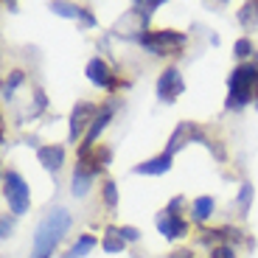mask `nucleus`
Instances as JSON below:
<instances>
[{"label": "nucleus", "instance_id": "nucleus-12", "mask_svg": "<svg viewBox=\"0 0 258 258\" xmlns=\"http://www.w3.org/2000/svg\"><path fill=\"white\" fill-rule=\"evenodd\" d=\"M93 171L90 168H84L82 163H76V171H73V197H84V194L90 191L93 185Z\"/></svg>", "mask_w": 258, "mask_h": 258}, {"label": "nucleus", "instance_id": "nucleus-1", "mask_svg": "<svg viewBox=\"0 0 258 258\" xmlns=\"http://www.w3.org/2000/svg\"><path fill=\"white\" fill-rule=\"evenodd\" d=\"M71 227V213L62 208H53L42 216V222L34 230V241H31V258H51L56 244L64 239V233Z\"/></svg>", "mask_w": 258, "mask_h": 258}, {"label": "nucleus", "instance_id": "nucleus-20", "mask_svg": "<svg viewBox=\"0 0 258 258\" xmlns=\"http://www.w3.org/2000/svg\"><path fill=\"white\" fill-rule=\"evenodd\" d=\"M157 6H163L160 0H152V3H135V14H141L143 23H146V20L152 17V12H155Z\"/></svg>", "mask_w": 258, "mask_h": 258}, {"label": "nucleus", "instance_id": "nucleus-6", "mask_svg": "<svg viewBox=\"0 0 258 258\" xmlns=\"http://www.w3.org/2000/svg\"><path fill=\"white\" fill-rule=\"evenodd\" d=\"M182 90H185V82H182L180 71L166 68L157 79V98L160 101H177V96H182Z\"/></svg>", "mask_w": 258, "mask_h": 258}, {"label": "nucleus", "instance_id": "nucleus-16", "mask_svg": "<svg viewBox=\"0 0 258 258\" xmlns=\"http://www.w3.org/2000/svg\"><path fill=\"white\" fill-rule=\"evenodd\" d=\"M48 9H51L53 14H59V17H73V20L76 17L82 20V12H84L82 6H73V3H51Z\"/></svg>", "mask_w": 258, "mask_h": 258}, {"label": "nucleus", "instance_id": "nucleus-17", "mask_svg": "<svg viewBox=\"0 0 258 258\" xmlns=\"http://www.w3.org/2000/svg\"><path fill=\"white\" fill-rule=\"evenodd\" d=\"M23 79H26V76H23V73H20V71H14L12 76H9V82L3 84V98H6V101H9V98H12V96H14V90H17L20 84H23Z\"/></svg>", "mask_w": 258, "mask_h": 258}, {"label": "nucleus", "instance_id": "nucleus-3", "mask_svg": "<svg viewBox=\"0 0 258 258\" xmlns=\"http://www.w3.org/2000/svg\"><path fill=\"white\" fill-rule=\"evenodd\" d=\"M138 42H141L149 53H155V56H168V53H180L182 48H185V34L166 31V28H163V31H143L141 37H138Z\"/></svg>", "mask_w": 258, "mask_h": 258}, {"label": "nucleus", "instance_id": "nucleus-19", "mask_svg": "<svg viewBox=\"0 0 258 258\" xmlns=\"http://www.w3.org/2000/svg\"><path fill=\"white\" fill-rule=\"evenodd\" d=\"M104 202H107V208H115L118 205V188L112 180L104 182Z\"/></svg>", "mask_w": 258, "mask_h": 258}, {"label": "nucleus", "instance_id": "nucleus-13", "mask_svg": "<svg viewBox=\"0 0 258 258\" xmlns=\"http://www.w3.org/2000/svg\"><path fill=\"white\" fill-rule=\"evenodd\" d=\"M123 236H121V227H107L104 230V241H101V250L104 252H121L123 250Z\"/></svg>", "mask_w": 258, "mask_h": 258}, {"label": "nucleus", "instance_id": "nucleus-8", "mask_svg": "<svg viewBox=\"0 0 258 258\" xmlns=\"http://www.w3.org/2000/svg\"><path fill=\"white\" fill-rule=\"evenodd\" d=\"M87 79H90V84H96V87H104V90H112L115 87V76H112L110 64L104 62V59H90L87 62Z\"/></svg>", "mask_w": 258, "mask_h": 258}, {"label": "nucleus", "instance_id": "nucleus-15", "mask_svg": "<svg viewBox=\"0 0 258 258\" xmlns=\"http://www.w3.org/2000/svg\"><path fill=\"white\" fill-rule=\"evenodd\" d=\"M96 244H98V241L93 239V236H79L76 244L68 250V255H64V258H82V255H87V252H90Z\"/></svg>", "mask_w": 258, "mask_h": 258}, {"label": "nucleus", "instance_id": "nucleus-22", "mask_svg": "<svg viewBox=\"0 0 258 258\" xmlns=\"http://www.w3.org/2000/svg\"><path fill=\"white\" fill-rule=\"evenodd\" d=\"M121 236H123V241H138V239H141V233H138L135 227H129V225L121 227Z\"/></svg>", "mask_w": 258, "mask_h": 258}, {"label": "nucleus", "instance_id": "nucleus-24", "mask_svg": "<svg viewBox=\"0 0 258 258\" xmlns=\"http://www.w3.org/2000/svg\"><path fill=\"white\" fill-rule=\"evenodd\" d=\"M12 222H9V216H3V239H9V236H12Z\"/></svg>", "mask_w": 258, "mask_h": 258}, {"label": "nucleus", "instance_id": "nucleus-7", "mask_svg": "<svg viewBox=\"0 0 258 258\" xmlns=\"http://www.w3.org/2000/svg\"><path fill=\"white\" fill-rule=\"evenodd\" d=\"M157 230H160L163 239H180V236L188 233V222L182 219L180 213H174V211L166 208V211L157 216Z\"/></svg>", "mask_w": 258, "mask_h": 258}, {"label": "nucleus", "instance_id": "nucleus-14", "mask_svg": "<svg viewBox=\"0 0 258 258\" xmlns=\"http://www.w3.org/2000/svg\"><path fill=\"white\" fill-rule=\"evenodd\" d=\"M191 211H194V219H197V222L211 219V213H213V200H211V197H197V200H194V205H191Z\"/></svg>", "mask_w": 258, "mask_h": 258}, {"label": "nucleus", "instance_id": "nucleus-18", "mask_svg": "<svg viewBox=\"0 0 258 258\" xmlns=\"http://www.w3.org/2000/svg\"><path fill=\"white\" fill-rule=\"evenodd\" d=\"M233 53H236L239 59H247L250 53H255V51H252V42H250V39L241 37V39H236V45H233Z\"/></svg>", "mask_w": 258, "mask_h": 258}, {"label": "nucleus", "instance_id": "nucleus-2", "mask_svg": "<svg viewBox=\"0 0 258 258\" xmlns=\"http://www.w3.org/2000/svg\"><path fill=\"white\" fill-rule=\"evenodd\" d=\"M227 101L225 107L227 110H241L244 104H250L252 93H255L258 87V64H239L236 71L230 73V79H227Z\"/></svg>", "mask_w": 258, "mask_h": 258}, {"label": "nucleus", "instance_id": "nucleus-9", "mask_svg": "<svg viewBox=\"0 0 258 258\" xmlns=\"http://www.w3.org/2000/svg\"><path fill=\"white\" fill-rule=\"evenodd\" d=\"M112 112H115V104H107V107H101V112H98V118L93 121V126L87 129V135H84V141H82V149H79V152H90V149L96 146V138L101 135V132H104V126L110 123Z\"/></svg>", "mask_w": 258, "mask_h": 258}, {"label": "nucleus", "instance_id": "nucleus-23", "mask_svg": "<svg viewBox=\"0 0 258 258\" xmlns=\"http://www.w3.org/2000/svg\"><path fill=\"white\" fill-rule=\"evenodd\" d=\"M211 258H236V255H233V250L227 244H219V247H213V255Z\"/></svg>", "mask_w": 258, "mask_h": 258}, {"label": "nucleus", "instance_id": "nucleus-4", "mask_svg": "<svg viewBox=\"0 0 258 258\" xmlns=\"http://www.w3.org/2000/svg\"><path fill=\"white\" fill-rule=\"evenodd\" d=\"M3 197H6L12 213H26L28 205H31V191H28L26 180L17 171H6L3 174Z\"/></svg>", "mask_w": 258, "mask_h": 258}, {"label": "nucleus", "instance_id": "nucleus-5", "mask_svg": "<svg viewBox=\"0 0 258 258\" xmlns=\"http://www.w3.org/2000/svg\"><path fill=\"white\" fill-rule=\"evenodd\" d=\"M98 107L96 104H87V101H82V104H76V110L71 112V132H68V138H71V143L76 141V138H82V135H87L84 129H90L93 126V121L98 118Z\"/></svg>", "mask_w": 258, "mask_h": 258}, {"label": "nucleus", "instance_id": "nucleus-26", "mask_svg": "<svg viewBox=\"0 0 258 258\" xmlns=\"http://www.w3.org/2000/svg\"><path fill=\"white\" fill-rule=\"evenodd\" d=\"M255 107H258V98H255Z\"/></svg>", "mask_w": 258, "mask_h": 258}, {"label": "nucleus", "instance_id": "nucleus-10", "mask_svg": "<svg viewBox=\"0 0 258 258\" xmlns=\"http://www.w3.org/2000/svg\"><path fill=\"white\" fill-rule=\"evenodd\" d=\"M37 157H39V163H42L48 171H59L62 163H64V149L62 146H39Z\"/></svg>", "mask_w": 258, "mask_h": 258}, {"label": "nucleus", "instance_id": "nucleus-25", "mask_svg": "<svg viewBox=\"0 0 258 258\" xmlns=\"http://www.w3.org/2000/svg\"><path fill=\"white\" fill-rule=\"evenodd\" d=\"M255 64H258V53H255Z\"/></svg>", "mask_w": 258, "mask_h": 258}, {"label": "nucleus", "instance_id": "nucleus-21", "mask_svg": "<svg viewBox=\"0 0 258 258\" xmlns=\"http://www.w3.org/2000/svg\"><path fill=\"white\" fill-rule=\"evenodd\" d=\"M250 197H252V185H247V182H244V185H241V194H239V208H241L239 213H241V216L250 211Z\"/></svg>", "mask_w": 258, "mask_h": 258}, {"label": "nucleus", "instance_id": "nucleus-11", "mask_svg": "<svg viewBox=\"0 0 258 258\" xmlns=\"http://www.w3.org/2000/svg\"><path fill=\"white\" fill-rule=\"evenodd\" d=\"M168 168H171V155L163 152V155H157V157H152V160L135 166V174H166Z\"/></svg>", "mask_w": 258, "mask_h": 258}]
</instances>
